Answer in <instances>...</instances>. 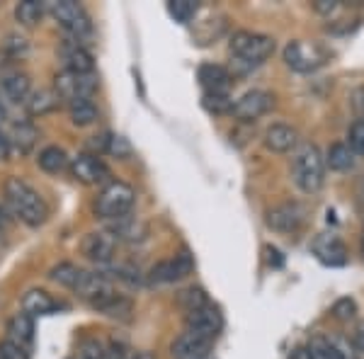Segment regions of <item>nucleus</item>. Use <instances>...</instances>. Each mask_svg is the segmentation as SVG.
<instances>
[{"mask_svg": "<svg viewBox=\"0 0 364 359\" xmlns=\"http://www.w3.org/2000/svg\"><path fill=\"white\" fill-rule=\"evenodd\" d=\"M134 359H158V357L154 355V352H141V355H136Z\"/></svg>", "mask_w": 364, "mask_h": 359, "instance_id": "obj_47", "label": "nucleus"}, {"mask_svg": "<svg viewBox=\"0 0 364 359\" xmlns=\"http://www.w3.org/2000/svg\"><path fill=\"white\" fill-rule=\"evenodd\" d=\"M355 347H357V350H360L362 355H364V326L360 328V331L355 333Z\"/></svg>", "mask_w": 364, "mask_h": 359, "instance_id": "obj_45", "label": "nucleus"}, {"mask_svg": "<svg viewBox=\"0 0 364 359\" xmlns=\"http://www.w3.org/2000/svg\"><path fill=\"white\" fill-rule=\"evenodd\" d=\"M107 153H112L117 158H129L132 156V144H129L124 136H109Z\"/></svg>", "mask_w": 364, "mask_h": 359, "instance_id": "obj_39", "label": "nucleus"}, {"mask_svg": "<svg viewBox=\"0 0 364 359\" xmlns=\"http://www.w3.org/2000/svg\"><path fill=\"white\" fill-rule=\"evenodd\" d=\"M314 8H316V13H321V15H331L333 10L338 8V3L336 0H316Z\"/></svg>", "mask_w": 364, "mask_h": 359, "instance_id": "obj_42", "label": "nucleus"}, {"mask_svg": "<svg viewBox=\"0 0 364 359\" xmlns=\"http://www.w3.org/2000/svg\"><path fill=\"white\" fill-rule=\"evenodd\" d=\"M92 309L100 311V314L109 316V318H119V321H127L129 316H132L134 311V304L129 301L127 296H122V294H107L105 299H100L97 304H92Z\"/></svg>", "mask_w": 364, "mask_h": 359, "instance_id": "obj_25", "label": "nucleus"}, {"mask_svg": "<svg viewBox=\"0 0 364 359\" xmlns=\"http://www.w3.org/2000/svg\"><path fill=\"white\" fill-rule=\"evenodd\" d=\"M0 359H29V352L22 350L20 345L10 343V340H5V343H0Z\"/></svg>", "mask_w": 364, "mask_h": 359, "instance_id": "obj_40", "label": "nucleus"}, {"mask_svg": "<svg viewBox=\"0 0 364 359\" xmlns=\"http://www.w3.org/2000/svg\"><path fill=\"white\" fill-rule=\"evenodd\" d=\"M102 355H105V347L97 340H85L70 359H102Z\"/></svg>", "mask_w": 364, "mask_h": 359, "instance_id": "obj_38", "label": "nucleus"}, {"mask_svg": "<svg viewBox=\"0 0 364 359\" xmlns=\"http://www.w3.org/2000/svg\"><path fill=\"white\" fill-rule=\"evenodd\" d=\"M49 13L61 25L63 32H68L70 39H75L80 44L85 39H90L92 22L87 10L80 3H75V0H54V3H49Z\"/></svg>", "mask_w": 364, "mask_h": 359, "instance_id": "obj_4", "label": "nucleus"}, {"mask_svg": "<svg viewBox=\"0 0 364 359\" xmlns=\"http://www.w3.org/2000/svg\"><path fill=\"white\" fill-rule=\"evenodd\" d=\"M211 345H214L211 340H204L192 333H182L180 338H175L170 355H173V359H209Z\"/></svg>", "mask_w": 364, "mask_h": 359, "instance_id": "obj_18", "label": "nucleus"}, {"mask_svg": "<svg viewBox=\"0 0 364 359\" xmlns=\"http://www.w3.org/2000/svg\"><path fill=\"white\" fill-rule=\"evenodd\" d=\"M73 294H78L83 301L87 304H97L100 299H105L107 294H112V284H109V279L105 274L100 272H87V269H83L78 277V282H75V286L70 289Z\"/></svg>", "mask_w": 364, "mask_h": 359, "instance_id": "obj_17", "label": "nucleus"}, {"mask_svg": "<svg viewBox=\"0 0 364 359\" xmlns=\"http://www.w3.org/2000/svg\"><path fill=\"white\" fill-rule=\"evenodd\" d=\"M58 309H61L58 301H54V299H51L49 294L42 291V289L27 291L25 299H22V314H27L29 318L49 316V314H54V311H58Z\"/></svg>", "mask_w": 364, "mask_h": 359, "instance_id": "obj_24", "label": "nucleus"}, {"mask_svg": "<svg viewBox=\"0 0 364 359\" xmlns=\"http://www.w3.org/2000/svg\"><path fill=\"white\" fill-rule=\"evenodd\" d=\"M80 250H83V255L90 262L102 264V267H105V264H109L114 260L117 240H114V235L109 231H92V233H87L83 238Z\"/></svg>", "mask_w": 364, "mask_h": 359, "instance_id": "obj_12", "label": "nucleus"}, {"mask_svg": "<svg viewBox=\"0 0 364 359\" xmlns=\"http://www.w3.org/2000/svg\"><path fill=\"white\" fill-rule=\"evenodd\" d=\"M357 316V304L350 296H343L333 304V318H338L340 323H350Z\"/></svg>", "mask_w": 364, "mask_h": 359, "instance_id": "obj_36", "label": "nucleus"}, {"mask_svg": "<svg viewBox=\"0 0 364 359\" xmlns=\"http://www.w3.org/2000/svg\"><path fill=\"white\" fill-rule=\"evenodd\" d=\"M107 231L114 235L117 243H129V245H136V243H144L149 238V223L139 216H122V219H114V221H107Z\"/></svg>", "mask_w": 364, "mask_h": 359, "instance_id": "obj_16", "label": "nucleus"}, {"mask_svg": "<svg viewBox=\"0 0 364 359\" xmlns=\"http://www.w3.org/2000/svg\"><path fill=\"white\" fill-rule=\"evenodd\" d=\"M323 161H326V166L331 170H336V173H345V170L355 168L357 158H355V151H352L348 144L340 141V144H333L331 149H328Z\"/></svg>", "mask_w": 364, "mask_h": 359, "instance_id": "obj_27", "label": "nucleus"}, {"mask_svg": "<svg viewBox=\"0 0 364 359\" xmlns=\"http://www.w3.org/2000/svg\"><path fill=\"white\" fill-rule=\"evenodd\" d=\"M58 58L63 61V70H73V73H95V58L75 39H66L58 46Z\"/></svg>", "mask_w": 364, "mask_h": 359, "instance_id": "obj_15", "label": "nucleus"}, {"mask_svg": "<svg viewBox=\"0 0 364 359\" xmlns=\"http://www.w3.org/2000/svg\"><path fill=\"white\" fill-rule=\"evenodd\" d=\"M274 107V97L267 90H248L233 102L231 114L240 122H255Z\"/></svg>", "mask_w": 364, "mask_h": 359, "instance_id": "obj_9", "label": "nucleus"}, {"mask_svg": "<svg viewBox=\"0 0 364 359\" xmlns=\"http://www.w3.org/2000/svg\"><path fill=\"white\" fill-rule=\"evenodd\" d=\"M5 202L17 219L29 228L42 226L49 216V207H46L42 194L20 178H10L5 182Z\"/></svg>", "mask_w": 364, "mask_h": 359, "instance_id": "obj_1", "label": "nucleus"}, {"mask_svg": "<svg viewBox=\"0 0 364 359\" xmlns=\"http://www.w3.org/2000/svg\"><path fill=\"white\" fill-rule=\"evenodd\" d=\"M8 340L29 352V347H32V343H34V318H29L27 314H17V316L10 318Z\"/></svg>", "mask_w": 364, "mask_h": 359, "instance_id": "obj_23", "label": "nucleus"}, {"mask_svg": "<svg viewBox=\"0 0 364 359\" xmlns=\"http://www.w3.org/2000/svg\"><path fill=\"white\" fill-rule=\"evenodd\" d=\"M39 168L44 170V173H61V170H66L70 166V158L68 153L61 149V146H46V149L39 151V158H37Z\"/></svg>", "mask_w": 364, "mask_h": 359, "instance_id": "obj_28", "label": "nucleus"}, {"mask_svg": "<svg viewBox=\"0 0 364 359\" xmlns=\"http://www.w3.org/2000/svg\"><path fill=\"white\" fill-rule=\"evenodd\" d=\"M306 221V209L299 202H284L267 211V226L277 233H294Z\"/></svg>", "mask_w": 364, "mask_h": 359, "instance_id": "obj_10", "label": "nucleus"}, {"mask_svg": "<svg viewBox=\"0 0 364 359\" xmlns=\"http://www.w3.org/2000/svg\"><path fill=\"white\" fill-rule=\"evenodd\" d=\"M352 107L360 114V119H364V90H357L355 95H352Z\"/></svg>", "mask_w": 364, "mask_h": 359, "instance_id": "obj_43", "label": "nucleus"}, {"mask_svg": "<svg viewBox=\"0 0 364 359\" xmlns=\"http://www.w3.org/2000/svg\"><path fill=\"white\" fill-rule=\"evenodd\" d=\"M362 248H364V226H362Z\"/></svg>", "mask_w": 364, "mask_h": 359, "instance_id": "obj_49", "label": "nucleus"}, {"mask_svg": "<svg viewBox=\"0 0 364 359\" xmlns=\"http://www.w3.org/2000/svg\"><path fill=\"white\" fill-rule=\"evenodd\" d=\"M80 272H83V269L75 267L73 262H61V264H56V267L49 272V279L58 282L61 286H68V289H73L75 282H78V277H80Z\"/></svg>", "mask_w": 364, "mask_h": 359, "instance_id": "obj_32", "label": "nucleus"}, {"mask_svg": "<svg viewBox=\"0 0 364 359\" xmlns=\"http://www.w3.org/2000/svg\"><path fill=\"white\" fill-rule=\"evenodd\" d=\"M168 13H170V17H173L175 22L187 25V22L197 15V3H195V0H170Z\"/></svg>", "mask_w": 364, "mask_h": 359, "instance_id": "obj_33", "label": "nucleus"}, {"mask_svg": "<svg viewBox=\"0 0 364 359\" xmlns=\"http://www.w3.org/2000/svg\"><path fill=\"white\" fill-rule=\"evenodd\" d=\"M8 153H10V141H8V136H5L3 132H0V161H5V158H8Z\"/></svg>", "mask_w": 364, "mask_h": 359, "instance_id": "obj_44", "label": "nucleus"}, {"mask_svg": "<svg viewBox=\"0 0 364 359\" xmlns=\"http://www.w3.org/2000/svg\"><path fill=\"white\" fill-rule=\"evenodd\" d=\"M56 105H58V97L54 90H37V92H29L25 107L29 114L42 117V114H49L51 109H56Z\"/></svg>", "mask_w": 364, "mask_h": 359, "instance_id": "obj_30", "label": "nucleus"}, {"mask_svg": "<svg viewBox=\"0 0 364 359\" xmlns=\"http://www.w3.org/2000/svg\"><path fill=\"white\" fill-rule=\"evenodd\" d=\"M100 80L95 73H73V70H61L54 78V92L58 100L75 102V100H90L97 92Z\"/></svg>", "mask_w": 364, "mask_h": 359, "instance_id": "obj_6", "label": "nucleus"}, {"mask_svg": "<svg viewBox=\"0 0 364 359\" xmlns=\"http://www.w3.org/2000/svg\"><path fill=\"white\" fill-rule=\"evenodd\" d=\"M180 304L185 306V311H195V309H202V306L209 304L207 294H204L199 286H190L180 294Z\"/></svg>", "mask_w": 364, "mask_h": 359, "instance_id": "obj_35", "label": "nucleus"}, {"mask_svg": "<svg viewBox=\"0 0 364 359\" xmlns=\"http://www.w3.org/2000/svg\"><path fill=\"white\" fill-rule=\"evenodd\" d=\"M306 355L309 359H357V355L343 343V340L323 338V335H316V338L311 340L306 347Z\"/></svg>", "mask_w": 364, "mask_h": 359, "instance_id": "obj_19", "label": "nucleus"}, {"mask_svg": "<svg viewBox=\"0 0 364 359\" xmlns=\"http://www.w3.org/2000/svg\"><path fill=\"white\" fill-rule=\"evenodd\" d=\"M311 250H314V255L318 257L323 264H328V267H343V264L348 262V248H345V243L336 233L316 235L314 243H311Z\"/></svg>", "mask_w": 364, "mask_h": 359, "instance_id": "obj_13", "label": "nucleus"}, {"mask_svg": "<svg viewBox=\"0 0 364 359\" xmlns=\"http://www.w3.org/2000/svg\"><path fill=\"white\" fill-rule=\"evenodd\" d=\"M37 129H34L29 122H17L13 124L8 134V141H10V149H15L17 153H29L37 144Z\"/></svg>", "mask_w": 364, "mask_h": 359, "instance_id": "obj_26", "label": "nucleus"}, {"mask_svg": "<svg viewBox=\"0 0 364 359\" xmlns=\"http://www.w3.org/2000/svg\"><path fill=\"white\" fill-rule=\"evenodd\" d=\"M269 252V264H272L274 260V267H282V257H279V250H274V248H267Z\"/></svg>", "mask_w": 364, "mask_h": 359, "instance_id": "obj_46", "label": "nucleus"}, {"mask_svg": "<svg viewBox=\"0 0 364 359\" xmlns=\"http://www.w3.org/2000/svg\"><path fill=\"white\" fill-rule=\"evenodd\" d=\"M44 13H46L44 3H39V0H22L15 8V20L20 22L22 27H34L42 22Z\"/></svg>", "mask_w": 364, "mask_h": 359, "instance_id": "obj_31", "label": "nucleus"}, {"mask_svg": "<svg viewBox=\"0 0 364 359\" xmlns=\"http://www.w3.org/2000/svg\"><path fill=\"white\" fill-rule=\"evenodd\" d=\"M291 359H309V355H306V350H296Z\"/></svg>", "mask_w": 364, "mask_h": 359, "instance_id": "obj_48", "label": "nucleus"}, {"mask_svg": "<svg viewBox=\"0 0 364 359\" xmlns=\"http://www.w3.org/2000/svg\"><path fill=\"white\" fill-rule=\"evenodd\" d=\"M228 51H231L233 66L240 73H248V70L262 66L274 54V39L260 32L240 29V32L231 37V42H228Z\"/></svg>", "mask_w": 364, "mask_h": 359, "instance_id": "obj_2", "label": "nucleus"}, {"mask_svg": "<svg viewBox=\"0 0 364 359\" xmlns=\"http://www.w3.org/2000/svg\"><path fill=\"white\" fill-rule=\"evenodd\" d=\"M102 359H129V355H127V347L124 345H117V343H112L105 350V355H102Z\"/></svg>", "mask_w": 364, "mask_h": 359, "instance_id": "obj_41", "label": "nucleus"}, {"mask_svg": "<svg viewBox=\"0 0 364 359\" xmlns=\"http://www.w3.org/2000/svg\"><path fill=\"white\" fill-rule=\"evenodd\" d=\"M202 105L214 114H226V112L233 109V100L228 95H214V92H204Z\"/></svg>", "mask_w": 364, "mask_h": 359, "instance_id": "obj_34", "label": "nucleus"}, {"mask_svg": "<svg viewBox=\"0 0 364 359\" xmlns=\"http://www.w3.org/2000/svg\"><path fill=\"white\" fill-rule=\"evenodd\" d=\"M195 267V260L187 250H182L180 255L170 257V260H163L151 267L149 279L154 284H173V282H180L182 277H187Z\"/></svg>", "mask_w": 364, "mask_h": 359, "instance_id": "obj_11", "label": "nucleus"}, {"mask_svg": "<svg viewBox=\"0 0 364 359\" xmlns=\"http://www.w3.org/2000/svg\"><path fill=\"white\" fill-rule=\"evenodd\" d=\"M185 328H187L185 333L199 335V338L211 340V343H214V338L221 333V328H224V318H221L216 306L207 304V306H202V309L187 311Z\"/></svg>", "mask_w": 364, "mask_h": 359, "instance_id": "obj_8", "label": "nucleus"}, {"mask_svg": "<svg viewBox=\"0 0 364 359\" xmlns=\"http://www.w3.org/2000/svg\"><path fill=\"white\" fill-rule=\"evenodd\" d=\"M134 202H136V192H134L132 185L127 182H109L102 192H100L97 202H95V214L105 221H114L127 216L129 211L134 209Z\"/></svg>", "mask_w": 364, "mask_h": 359, "instance_id": "obj_5", "label": "nucleus"}, {"mask_svg": "<svg viewBox=\"0 0 364 359\" xmlns=\"http://www.w3.org/2000/svg\"><path fill=\"white\" fill-rule=\"evenodd\" d=\"M291 180L304 194H316L326 182V161L318 146L301 144L291 158Z\"/></svg>", "mask_w": 364, "mask_h": 359, "instance_id": "obj_3", "label": "nucleus"}, {"mask_svg": "<svg viewBox=\"0 0 364 359\" xmlns=\"http://www.w3.org/2000/svg\"><path fill=\"white\" fill-rule=\"evenodd\" d=\"M68 170H70V175H73V180H78L80 185H100V182H105L109 178V168L105 166L100 158L90 156V153H83V156L73 158Z\"/></svg>", "mask_w": 364, "mask_h": 359, "instance_id": "obj_14", "label": "nucleus"}, {"mask_svg": "<svg viewBox=\"0 0 364 359\" xmlns=\"http://www.w3.org/2000/svg\"><path fill=\"white\" fill-rule=\"evenodd\" d=\"M348 146L355 151V156H364V119H357L355 124L350 127Z\"/></svg>", "mask_w": 364, "mask_h": 359, "instance_id": "obj_37", "label": "nucleus"}, {"mask_svg": "<svg viewBox=\"0 0 364 359\" xmlns=\"http://www.w3.org/2000/svg\"><path fill=\"white\" fill-rule=\"evenodd\" d=\"M29 92H32V85H29V78L20 70H10L0 78V95H3L8 102L13 105H25Z\"/></svg>", "mask_w": 364, "mask_h": 359, "instance_id": "obj_21", "label": "nucleus"}, {"mask_svg": "<svg viewBox=\"0 0 364 359\" xmlns=\"http://www.w3.org/2000/svg\"><path fill=\"white\" fill-rule=\"evenodd\" d=\"M197 78L202 83L204 92H214V95H228V87H231V73L219 66V63H204L197 70Z\"/></svg>", "mask_w": 364, "mask_h": 359, "instance_id": "obj_20", "label": "nucleus"}, {"mask_svg": "<svg viewBox=\"0 0 364 359\" xmlns=\"http://www.w3.org/2000/svg\"><path fill=\"white\" fill-rule=\"evenodd\" d=\"M328 61V51L316 42H301V39H291L284 46V63L296 73H314Z\"/></svg>", "mask_w": 364, "mask_h": 359, "instance_id": "obj_7", "label": "nucleus"}, {"mask_svg": "<svg viewBox=\"0 0 364 359\" xmlns=\"http://www.w3.org/2000/svg\"><path fill=\"white\" fill-rule=\"evenodd\" d=\"M68 117L75 127H90L97 122L100 112L92 100H75V102H68Z\"/></svg>", "mask_w": 364, "mask_h": 359, "instance_id": "obj_29", "label": "nucleus"}, {"mask_svg": "<svg viewBox=\"0 0 364 359\" xmlns=\"http://www.w3.org/2000/svg\"><path fill=\"white\" fill-rule=\"evenodd\" d=\"M299 144V134L289 124H272L265 132V146L272 153H287Z\"/></svg>", "mask_w": 364, "mask_h": 359, "instance_id": "obj_22", "label": "nucleus"}]
</instances>
